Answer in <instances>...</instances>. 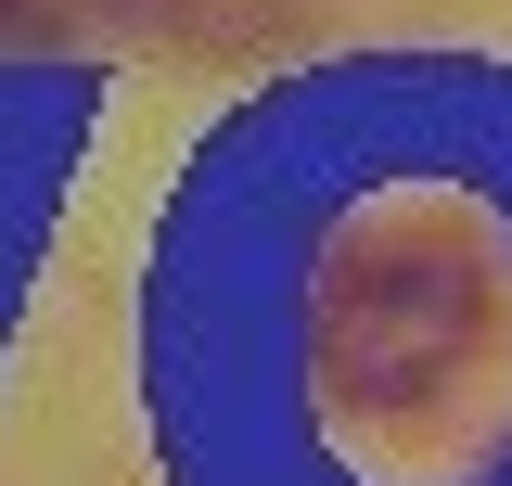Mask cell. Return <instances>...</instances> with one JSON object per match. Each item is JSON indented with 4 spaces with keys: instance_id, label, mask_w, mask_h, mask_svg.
<instances>
[]
</instances>
